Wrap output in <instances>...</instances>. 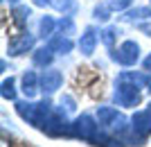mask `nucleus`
Wrapping results in <instances>:
<instances>
[{
    "label": "nucleus",
    "mask_w": 151,
    "mask_h": 147,
    "mask_svg": "<svg viewBox=\"0 0 151 147\" xmlns=\"http://www.w3.org/2000/svg\"><path fill=\"white\" fill-rule=\"evenodd\" d=\"M97 118H99V125L106 134L126 136L129 129H131L129 120H126L117 109H113V106H99V109H97Z\"/></svg>",
    "instance_id": "f257e3e1"
},
{
    "label": "nucleus",
    "mask_w": 151,
    "mask_h": 147,
    "mask_svg": "<svg viewBox=\"0 0 151 147\" xmlns=\"http://www.w3.org/2000/svg\"><path fill=\"white\" fill-rule=\"evenodd\" d=\"M16 111L29 125H34L38 129H45V125H47V120H50V115H52V104L50 102H38V104L18 102L16 104Z\"/></svg>",
    "instance_id": "f03ea898"
},
{
    "label": "nucleus",
    "mask_w": 151,
    "mask_h": 147,
    "mask_svg": "<svg viewBox=\"0 0 151 147\" xmlns=\"http://www.w3.org/2000/svg\"><path fill=\"white\" fill-rule=\"evenodd\" d=\"M115 102L120 106H135L140 102V84L131 79H117V88H115Z\"/></svg>",
    "instance_id": "7ed1b4c3"
},
{
    "label": "nucleus",
    "mask_w": 151,
    "mask_h": 147,
    "mask_svg": "<svg viewBox=\"0 0 151 147\" xmlns=\"http://www.w3.org/2000/svg\"><path fill=\"white\" fill-rule=\"evenodd\" d=\"M72 134L77 136V138H81V140H88V143H97V138H99L101 129L99 125L90 118V115H81V118H77L75 125H72Z\"/></svg>",
    "instance_id": "20e7f679"
},
{
    "label": "nucleus",
    "mask_w": 151,
    "mask_h": 147,
    "mask_svg": "<svg viewBox=\"0 0 151 147\" xmlns=\"http://www.w3.org/2000/svg\"><path fill=\"white\" fill-rule=\"evenodd\" d=\"M131 129H133V140L138 143V145H142V140L151 134V113L149 111L145 109V111H138V113L133 115Z\"/></svg>",
    "instance_id": "39448f33"
},
{
    "label": "nucleus",
    "mask_w": 151,
    "mask_h": 147,
    "mask_svg": "<svg viewBox=\"0 0 151 147\" xmlns=\"http://www.w3.org/2000/svg\"><path fill=\"white\" fill-rule=\"evenodd\" d=\"M43 131H47L50 136H61V134H68V120H65V111H63V104L57 106V109L52 111L50 120L45 125Z\"/></svg>",
    "instance_id": "423d86ee"
},
{
    "label": "nucleus",
    "mask_w": 151,
    "mask_h": 147,
    "mask_svg": "<svg viewBox=\"0 0 151 147\" xmlns=\"http://www.w3.org/2000/svg\"><path fill=\"white\" fill-rule=\"evenodd\" d=\"M122 66H135L140 59V45L135 41H124V43L117 48V54H113Z\"/></svg>",
    "instance_id": "0eeeda50"
},
{
    "label": "nucleus",
    "mask_w": 151,
    "mask_h": 147,
    "mask_svg": "<svg viewBox=\"0 0 151 147\" xmlns=\"http://www.w3.org/2000/svg\"><path fill=\"white\" fill-rule=\"evenodd\" d=\"M63 84V75L59 70H45L43 75H41V91L43 93H54L57 88H61Z\"/></svg>",
    "instance_id": "6e6552de"
},
{
    "label": "nucleus",
    "mask_w": 151,
    "mask_h": 147,
    "mask_svg": "<svg viewBox=\"0 0 151 147\" xmlns=\"http://www.w3.org/2000/svg\"><path fill=\"white\" fill-rule=\"evenodd\" d=\"M32 45H34V36L32 34H20V36L12 38L9 41V54H25L27 50H32Z\"/></svg>",
    "instance_id": "1a4fd4ad"
},
{
    "label": "nucleus",
    "mask_w": 151,
    "mask_h": 147,
    "mask_svg": "<svg viewBox=\"0 0 151 147\" xmlns=\"http://www.w3.org/2000/svg\"><path fill=\"white\" fill-rule=\"evenodd\" d=\"M95 45H97V32H95L93 27H88V30L81 34V38H79V48H81V54L90 57V54L95 52Z\"/></svg>",
    "instance_id": "9d476101"
},
{
    "label": "nucleus",
    "mask_w": 151,
    "mask_h": 147,
    "mask_svg": "<svg viewBox=\"0 0 151 147\" xmlns=\"http://www.w3.org/2000/svg\"><path fill=\"white\" fill-rule=\"evenodd\" d=\"M36 91H38V77H36V72L27 70L25 75H23V93H25L27 97H34Z\"/></svg>",
    "instance_id": "9b49d317"
},
{
    "label": "nucleus",
    "mask_w": 151,
    "mask_h": 147,
    "mask_svg": "<svg viewBox=\"0 0 151 147\" xmlns=\"http://www.w3.org/2000/svg\"><path fill=\"white\" fill-rule=\"evenodd\" d=\"M34 2H36V5H50L61 14L75 12V0H34Z\"/></svg>",
    "instance_id": "f8f14e48"
},
{
    "label": "nucleus",
    "mask_w": 151,
    "mask_h": 147,
    "mask_svg": "<svg viewBox=\"0 0 151 147\" xmlns=\"http://www.w3.org/2000/svg\"><path fill=\"white\" fill-rule=\"evenodd\" d=\"M54 52H59V54H68L70 50H72V41H70L68 36H63V34H59V36H52V41L47 43Z\"/></svg>",
    "instance_id": "ddd939ff"
},
{
    "label": "nucleus",
    "mask_w": 151,
    "mask_h": 147,
    "mask_svg": "<svg viewBox=\"0 0 151 147\" xmlns=\"http://www.w3.org/2000/svg\"><path fill=\"white\" fill-rule=\"evenodd\" d=\"M52 48L50 45H47V48H43V50H36L34 52V64L36 66H47V64H52V57H54V54H52Z\"/></svg>",
    "instance_id": "4468645a"
},
{
    "label": "nucleus",
    "mask_w": 151,
    "mask_h": 147,
    "mask_svg": "<svg viewBox=\"0 0 151 147\" xmlns=\"http://www.w3.org/2000/svg\"><path fill=\"white\" fill-rule=\"evenodd\" d=\"M124 20H145V18H151V9L149 7H138V9H131L126 12V16H122Z\"/></svg>",
    "instance_id": "2eb2a0df"
},
{
    "label": "nucleus",
    "mask_w": 151,
    "mask_h": 147,
    "mask_svg": "<svg viewBox=\"0 0 151 147\" xmlns=\"http://www.w3.org/2000/svg\"><path fill=\"white\" fill-rule=\"evenodd\" d=\"M117 34H120V30H117V27H106V30L101 32V41H104V45H106V48H113Z\"/></svg>",
    "instance_id": "dca6fc26"
},
{
    "label": "nucleus",
    "mask_w": 151,
    "mask_h": 147,
    "mask_svg": "<svg viewBox=\"0 0 151 147\" xmlns=\"http://www.w3.org/2000/svg\"><path fill=\"white\" fill-rule=\"evenodd\" d=\"M59 23L57 20H52L50 16H45V18H41V34L43 36H52V32H54V27H57Z\"/></svg>",
    "instance_id": "f3484780"
},
{
    "label": "nucleus",
    "mask_w": 151,
    "mask_h": 147,
    "mask_svg": "<svg viewBox=\"0 0 151 147\" xmlns=\"http://www.w3.org/2000/svg\"><path fill=\"white\" fill-rule=\"evenodd\" d=\"M2 97L5 100H16V91H14V79H5L2 82Z\"/></svg>",
    "instance_id": "a211bd4d"
},
{
    "label": "nucleus",
    "mask_w": 151,
    "mask_h": 147,
    "mask_svg": "<svg viewBox=\"0 0 151 147\" xmlns=\"http://www.w3.org/2000/svg\"><path fill=\"white\" fill-rule=\"evenodd\" d=\"M59 30H61L65 36L72 34V32H75V23H72V18H70V16H63V18L59 20Z\"/></svg>",
    "instance_id": "6ab92c4d"
},
{
    "label": "nucleus",
    "mask_w": 151,
    "mask_h": 147,
    "mask_svg": "<svg viewBox=\"0 0 151 147\" xmlns=\"http://www.w3.org/2000/svg\"><path fill=\"white\" fill-rule=\"evenodd\" d=\"M108 14H111V5H97L95 7V18L97 20H108L111 18Z\"/></svg>",
    "instance_id": "aec40b11"
},
{
    "label": "nucleus",
    "mask_w": 151,
    "mask_h": 147,
    "mask_svg": "<svg viewBox=\"0 0 151 147\" xmlns=\"http://www.w3.org/2000/svg\"><path fill=\"white\" fill-rule=\"evenodd\" d=\"M29 14H32L29 7H16V9H14V16H16L18 23H25V20L29 18Z\"/></svg>",
    "instance_id": "412c9836"
},
{
    "label": "nucleus",
    "mask_w": 151,
    "mask_h": 147,
    "mask_svg": "<svg viewBox=\"0 0 151 147\" xmlns=\"http://www.w3.org/2000/svg\"><path fill=\"white\" fill-rule=\"evenodd\" d=\"M133 0H111L108 5H111V9H117V12H122V9H126V7H131Z\"/></svg>",
    "instance_id": "4be33fe9"
},
{
    "label": "nucleus",
    "mask_w": 151,
    "mask_h": 147,
    "mask_svg": "<svg viewBox=\"0 0 151 147\" xmlns=\"http://www.w3.org/2000/svg\"><path fill=\"white\" fill-rule=\"evenodd\" d=\"M142 66H145V70H149V72H151V54L145 59V61H142Z\"/></svg>",
    "instance_id": "5701e85b"
},
{
    "label": "nucleus",
    "mask_w": 151,
    "mask_h": 147,
    "mask_svg": "<svg viewBox=\"0 0 151 147\" xmlns=\"http://www.w3.org/2000/svg\"><path fill=\"white\" fill-rule=\"evenodd\" d=\"M5 2H9V5H16V2H20V0H5Z\"/></svg>",
    "instance_id": "b1692460"
},
{
    "label": "nucleus",
    "mask_w": 151,
    "mask_h": 147,
    "mask_svg": "<svg viewBox=\"0 0 151 147\" xmlns=\"http://www.w3.org/2000/svg\"><path fill=\"white\" fill-rule=\"evenodd\" d=\"M147 111H149V113H151V104H149V106H147Z\"/></svg>",
    "instance_id": "393cba45"
},
{
    "label": "nucleus",
    "mask_w": 151,
    "mask_h": 147,
    "mask_svg": "<svg viewBox=\"0 0 151 147\" xmlns=\"http://www.w3.org/2000/svg\"><path fill=\"white\" fill-rule=\"evenodd\" d=\"M147 86H149V91H151V79H149V84H147Z\"/></svg>",
    "instance_id": "a878e982"
},
{
    "label": "nucleus",
    "mask_w": 151,
    "mask_h": 147,
    "mask_svg": "<svg viewBox=\"0 0 151 147\" xmlns=\"http://www.w3.org/2000/svg\"><path fill=\"white\" fill-rule=\"evenodd\" d=\"M142 30H147V32H151V30H149V27H142Z\"/></svg>",
    "instance_id": "bb28decb"
}]
</instances>
